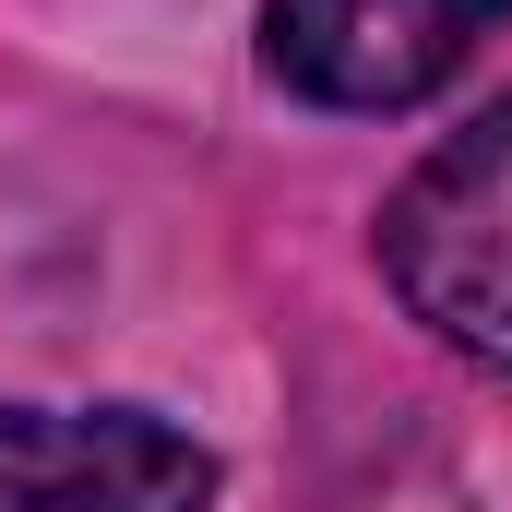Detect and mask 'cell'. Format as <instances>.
<instances>
[{"label": "cell", "mask_w": 512, "mask_h": 512, "mask_svg": "<svg viewBox=\"0 0 512 512\" xmlns=\"http://www.w3.org/2000/svg\"><path fill=\"white\" fill-rule=\"evenodd\" d=\"M382 286L405 322L512 382V96L441 131L382 203Z\"/></svg>", "instance_id": "6da1fadb"}, {"label": "cell", "mask_w": 512, "mask_h": 512, "mask_svg": "<svg viewBox=\"0 0 512 512\" xmlns=\"http://www.w3.org/2000/svg\"><path fill=\"white\" fill-rule=\"evenodd\" d=\"M501 24L512 0H262V72L310 108L393 120L429 108Z\"/></svg>", "instance_id": "7a4b0ae2"}, {"label": "cell", "mask_w": 512, "mask_h": 512, "mask_svg": "<svg viewBox=\"0 0 512 512\" xmlns=\"http://www.w3.org/2000/svg\"><path fill=\"white\" fill-rule=\"evenodd\" d=\"M215 453L155 405H0V512H203Z\"/></svg>", "instance_id": "3957f363"}]
</instances>
